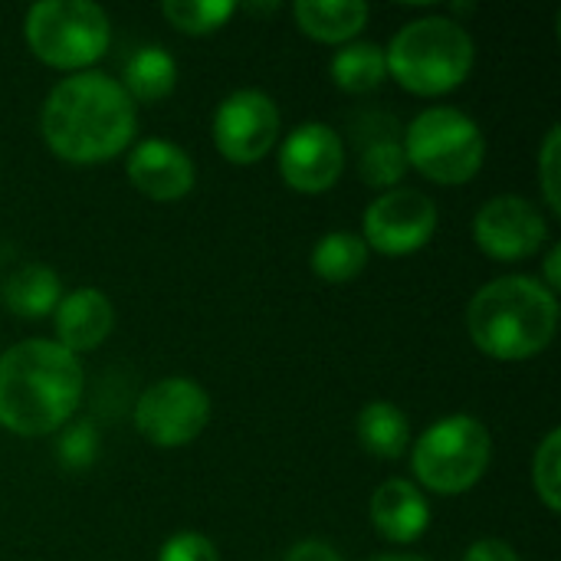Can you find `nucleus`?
<instances>
[{"label": "nucleus", "mask_w": 561, "mask_h": 561, "mask_svg": "<svg viewBox=\"0 0 561 561\" xmlns=\"http://www.w3.org/2000/svg\"><path fill=\"white\" fill-rule=\"evenodd\" d=\"M138 125V105L118 79L85 69L59 79L39 112L46 148L69 164H102L122 154Z\"/></svg>", "instance_id": "1"}, {"label": "nucleus", "mask_w": 561, "mask_h": 561, "mask_svg": "<svg viewBox=\"0 0 561 561\" xmlns=\"http://www.w3.org/2000/svg\"><path fill=\"white\" fill-rule=\"evenodd\" d=\"M82 365L53 339H23L0 355V427L16 437L62 431L79 411Z\"/></svg>", "instance_id": "2"}, {"label": "nucleus", "mask_w": 561, "mask_h": 561, "mask_svg": "<svg viewBox=\"0 0 561 561\" xmlns=\"http://www.w3.org/2000/svg\"><path fill=\"white\" fill-rule=\"evenodd\" d=\"M559 329V296L533 276H500L467 306L473 345L496 362H526L542 355Z\"/></svg>", "instance_id": "3"}, {"label": "nucleus", "mask_w": 561, "mask_h": 561, "mask_svg": "<svg viewBox=\"0 0 561 561\" xmlns=\"http://www.w3.org/2000/svg\"><path fill=\"white\" fill-rule=\"evenodd\" d=\"M388 76L414 95H447L467 82L477 62V46L460 20L417 16L404 23L385 46Z\"/></svg>", "instance_id": "4"}, {"label": "nucleus", "mask_w": 561, "mask_h": 561, "mask_svg": "<svg viewBox=\"0 0 561 561\" xmlns=\"http://www.w3.org/2000/svg\"><path fill=\"white\" fill-rule=\"evenodd\" d=\"M408 168L440 187L470 184L486 161V138L480 125L450 105L424 108L401 135Z\"/></svg>", "instance_id": "5"}, {"label": "nucleus", "mask_w": 561, "mask_h": 561, "mask_svg": "<svg viewBox=\"0 0 561 561\" xmlns=\"http://www.w3.org/2000/svg\"><path fill=\"white\" fill-rule=\"evenodd\" d=\"M30 53L62 72H85L112 43L108 13L92 0H39L23 16Z\"/></svg>", "instance_id": "6"}, {"label": "nucleus", "mask_w": 561, "mask_h": 561, "mask_svg": "<svg viewBox=\"0 0 561 561\" xmlns=\"http://www.w3.org/2000/svg\"><path fill=\"white\" fill-rule=\"evenodd\" d=\"M493 437L473 414H447L411 444V467L424 490L437 496H460L473 490L490 470Z\"/></svg>", "instance_id": "7"}, {"label": "nucleus", "mask_w": 561, "mask_h": 561, "mask_svg": "<svg viewBox=\"0 0 561 561\" xmlns=\"http://www.w3.org/2000/svg\"><path fill=\"white\" fill-rule=\"evenodd\" d=\"M210 421V394L191 378H161L135 404V431L164 450L187 447Z\"/></svg>", "instance_id": "8"}, {"label": "nucleus", "mask_w": 561, "mask_h": 561, "mask_svg": "<svg viewBox=\"0 0 561 561\" xmlns=\"http://www.w3.org/2000/svg\"><path fill=\"white\" fill-rule=\"evenodd\" d=\"M279 128H283L279 108L260 89L230 92L217 105L214 122H210L214 148L230 164H256V161H263L276 148Z\"/></svg>", "instance_id": "9"}, {"label": "nucleus", "mask_w": 561, "mask_h": 561, "mask_svg": "<svg viewBox=\"0 0 561 561\" xmlns=\"http://www.w3.org/2000/svg\"><path fill=\"white\" fill-rule=\"evenodd\" d=\"M362 240L381 256H408L431 243L437 230V204L417 187L381 191L362 220Z\"/></svg>", "instance_id": "10"}, {"label": "nucleus", "mask_w": 561, "mask_h": 561, "mask_svg": "<svg viewBox=\"0 0 561 561\" xmlns=\"http://www.w3.org/2000/svg\"><path fill=\"white\" fill-rule=\"evenodd\" d=\"M549 240V220L542 210L519 197L500 194L486 201L473 217V243L500 263H519L536 256Z\"/></svg>", "instance_id": "11"}, {"label": "nucleus", "mask_w": 561, "mask_h": 561, "mask_svg": "<svg viewBox=\"0 0 561 561\" xmlns=\"http://www.w3.org/2000/svg\"><path fill=\"white\" fill-rule=\"evenodd\" d=\"M345 171V141L325 122L296 125L279 145V174L299 194H325Z\"/></svg>", "instance_id": "12"}, {"label": "nucleus", "mask_w": 561, "mask_h": 561, "mask_svg": "<svg viewBox=\"0 0 561 561\" xmlns=\"http://www.w3.org/2000/svg\"><path fill=\"white\" fill-rule=\"evenodd\" d=\"M125 174L131 181V187L151 201H181L194 191L197 171L191 154L164 138H145L141 145L131 148Z\"/></svg>", "instance_id": "13"}, {"label": "nucleus", "mask_w": 561, "mask_h": 561, "mask_svg": "<svg viewBox=\"0 0 561 561\" xmlns=\"http://www.w3.org/2000/svg\"><path fill=\"white\" fill-rule=\"evenodd\" d=\"M53 329H56V345L72 352L76 358L82 352H95L115 329V306L102 289L82 286L72 289L59 299L53 312Z\"/></svg>", "instance_id": "14"}, {"label": "nucleus", "mask_w": 561, "mask_h": 561, "mask_svg": "<svg viewBox=\"0 0 561 561\" xmlns=\"http://www.w3.org/2000/svg\"><path fill=\"white\" fill-rule=\"evenodd\" d=\"M355 141L362 145L358 171L368 187L391 191L408 174V158L401 145V128L391 115H362L355 122Z\"/></svg>", "instance_id": "15"}, {"label": "nucleus", "mask_w": 561, "mask_h": 561, "mask_svg": "<svg viewBox=\"0 0 561 561\" xmlns=\"http://www.w3.org/2000/svg\"><path fill=\"white\" fill-rule=\"evenodd\" d=\"M371 526L391 546L417 542L431 526V506L411 480H385L368 506Z\"/></svg>", "instance_id": "16"}, {"label": "nucleus", "mask_w": 561, "mask_h": 561, "mask_svg": "<svg viewBox=\"0 0 561 561\" xmlns=\"http://www.w3.org/2000/svg\"><path fill=\"white\" fill-rule=\"evenodd\" d=\"M371 10L362 0H299L293 3V20L296 26L319 39V43H332V46H345L352 43L365 23H368Z\"/></svg>", "instance_id": "17"}, {"label": "nucleus", "mask_w": 561, "mask_h": 561, "mask_svg": "<svg viewBox=\"0 0 561 561\" xmlns=\"http://www.w3.org/2000/svg\"><path fill=\"white\" fill-rule=\"evenodd\" d=\"M59 299H62V283L56 270L43 263L20 266L16 273H10V279L0 289V302L20 319H46L56 312Z\"/></svg>", "instance_id": "18"}, {"label": "nucleus", "mask_w": 561, "mask_h": 561, "mask_svg": "<svg viewBox=\"0 0 561 561\" xmlns=\"http://www.w3.org/2000/svg\"><path fill=\"white\" fill-rule=\"evenodd\" d=\"M178 85V62L174 56L151 43V46H138L122 69V89L128 92V99L138 102H161L174 92Z\"/></svg>", "instance_id": "19"}, {"label": "nucleus", "mask_w": 561, "mask_h": 561, "mask_svg": "<svg viewBox=\"0 0 561 561\" xmlns=\"http://www.w3.org/2000/svg\"><path fill=\"white\" fill-rule=\"evenodd\" d=\"M355 431H358V444L365 447V454H371L378 460H401L411 450L408 414L391 401L365 404L355 421Z\"/></svg>", "instance_id": "20"}, {"label": "nucleus", "mask_w": 561, "mask_h": 561, "mask_svg": "<svg viewBox=\"0 0 561 561\" xmlns=\"http://www.w3.org/2000/svg\"><path fill=\"white\" fill-rule=\"evenodd\" d=\"M329 76L348 95H368V92L381 89V82L388 79L385 46L365 43V39H352V43L339 46V53L329 62Z\"/></svg>", "instance_id": "21"}, {"label": "nucleus", "mask_w": 561, "mask_h": 561, "mask_svg": "<svg viewBox=\"0 0 561 561\" xmlns=\"http://www.w3.org/2000/svg\"><path fill=\"white\" fill-rule=\"evenodd\" d=\"M368 256H371V250L362 240V233L332 230V233L316 240L309 266L322 283L339 286V283H352L355 276H362V270L368 266Z\"/></svg>", "instance_id": "22"}, {"label": "nucleus", "mask_w": 561, "mask_h": 561, "mask_svg": "<svg viewBox=\"0 0 561 561\" xmlns=\"http://www.w3.org/2000/svg\"><path fill=\"white\" fill-rule=\"evenodd\" d=\"M237 13L233 0H164L161 16L187 36H207L227 26Z\"/></svg>", "instance_id": "23"}, {"label": "nucleus", "mask_w": 561, "mask_h": 561, "mask_svg": "<svg viewBox=\"0 0 561 561\" xmlns=\"http://www.w3.org/2000/svg\"><path fill=\"white\" fill-rule=\"evenodd\" d=\"M533 486L549 513L561 510V431H549L533 457Z\"/></svg>", "instance_id": "24"}, {"label": "nucleus", "mask_w": 561, "mask_h": 561, "mask_svg": "<svg viewBox=\"0 0 561 561\" xmlns=\"http://www.w3.org/2000/svg\"><path fill=\"white\" fill-rule=\"evenodd\" d=\"M95 454H99V434L92 424H72V427H62V437H59V463L72 473L85 470L95 463Z\"/></svg>", "instance_id": "25"}, {"label": "nucleus", "mask_w": 561, "mask_h": 561, "mask_svg": "<svg viewBox=\"0 0 561 561\" xmlns=\"http://www.w3.org/2000/svg\"><path fill=\"white\" fill-rule=\"evenodd\" d=\"M539 184L549 210L561 214V125L546 131V141L539 148Z\"/></svg>", "instance_id": "26"}, {"label": "nucleus", "mask_w": 561, "mask_h": 561, "mask_svg": "<svg viewBox=\"0 0 561 561\" xmlns=\"http://www.w3.org/2000/svg\"><path fill=\"white\" fill-rule=\"evenodd\" d=\"M158 561H220V552L217 546L201 536V533H174L161 552H158Z\"/></svg>", "instance_id": "27"}, {"label": "nucleus", "mask_w": 561, "mask_h": 561, "mask_svg": "<svg viewBox=\"0 0 561 561\" xmlns=\"http://www.w3.org/2000/svg\"><path fill=\"white\" fill-rule=\"evenodd\" d=\"M463 561H519L516 549L503 539H477L467 552Z\"/></svg>", "instance_id": "28"}, {"label": "nucleus", "mask_w": 561, "mask_h": 561, "mask_svg": "<svg viewBox=\"0 0 561 561\" xmlns=\"http://www.w3.org/2000/svg\"><path fill=\"white\" fill-rule=\"evenodd\" d=\"M283 561H345V559L335 552V546L319 542V539H306V542H296V546L286 552V559Z\"/></svg>", "instance_id": "29"}, {"label": "nucleus", "mask_w": 561, "mask_h": 561, "mask_svg": "<svg viewBox=\"0 0 561 561\" xmlns=\"http://www.w3.org/2000/svg\"><path fill=\"white\" fill-rule=\"evenodd\" d=\"M559 263H561V247L559 243H552V250H549V256H546V289L549 293H556L559 296V283H561V273H559Z\"/></svg>", "instance_id": "30"}, {"label": "nucleus", "mask_w": 561, "mask_h": 561, "mask_svg": "<svg viewBox=\"0 0 561 561\" xmlns=\"http://www.w3.org/2000/svg\"><path fill=\"white\" fill-rule=\"evenodd\" d=\"M371 561H431V559H421V556H404V552H391V556H378V559Z\"/></svg>", "instance_id": "31"}]
</instances>
